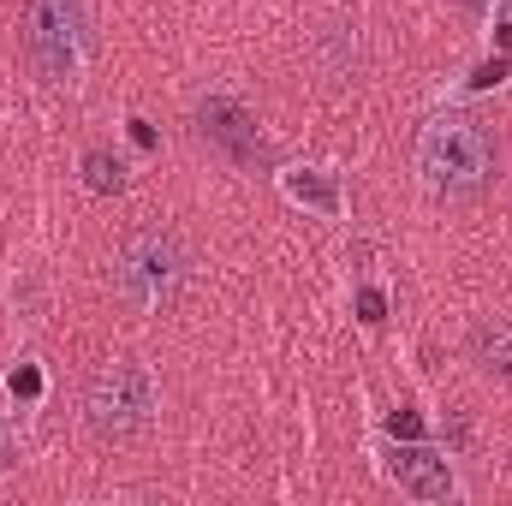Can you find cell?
<instances>
[{"label":"cell","mask_w":512,"mask_h":506,"mask_svg":"<svg viewBox=\"0 0 512 506\" xmlns=\"http://www.w3.org/2000/svg\"><path fill=\"white\" fill-rule=\"evenodd\" d=\"M84 0H24V60L42 84H66L84 60Z\"/></svg>","instance_id":"277c9868"},{"label":"cell","mask_w":512,"mask_h":506,"mask_svg":"<svg viewBox=\"0 0 512 506\" xmlns=\"http://www.w3.org/2000/svg\"><path fill=\"white\" fill-rule=\"evenodd\" d=\"M84 185L102 191V197H120V191H126V167H120L108 149H84Z\"/></svg>","instance_id":"9c48e42d"},{"label":"cell","mask_w":512,"mask_h":506,"mask_svg":"<svg viewBox=\"0 0 512 506\" xmlns=\"http://www.w3.org/2000/svg\"><path fill=\"white\" fill-rule=\"evenodd\" d=\"M149 411H155V381H149L143 364L114 358V364H102V370L90 376V387H84V423H90V435H102V441H131V435H143Z\"/></svg>","instance_id":"3957f363"},{"label":"cell","mask_w":512,"mask_h":506,"mask_svg":"<svg viewBox=\"0 0 512 506\" xmlns=\"http://www.w3.org/2000/svg\"><path fill=\"white\" fill-rule=\"evenodd\" d=\"M185 286V251L173 233H131L114 256V292L126 298L137 316H155L179 298Z\"/></svg>","instance_id":"7a4b0ae2"},{"label":"cell","mask_w":512,"mask_h":506,"mask_svg":"<svg viewBox=\"0 0 512 506\" xmlns=\"http://www.w3.org/2000/svg\"><path fill=\"white\" fill-rule=\"evenodd\" d=\"M387 471H393V483H399L405 495H417V501H453V495H459L453 465H447L435 447H423V441H393Z\"/></svg>","instance_id":"8992f818"},{"label":"cell","mask_w":512,"mask_h":506,"mask_svg":"<svg viewBox=\"0 0 512 506\" xmlns=\"http://www.w3.org/2000/svg\"><path fill=\"white\" fill-rule=\"evenodd\" d=\"M459 6H471V12H495V18H507L512 0H459Z\"/></svg>","instance_id":"5bb4252c"},{"label":"cell","mask_w":512,"mask_h":506,"mask_svg":"<svg viewBox=\"0 0 512 506\" xmlns=\"http://www.w3.org/2000/svg\"><path fill=\"white\" fill-rule=\"evenodd\" d=\"M358 316H364L370 328H376V322H382V316H387V298H382V292H376V286H364V292H358Z\"/></svg>","instance_id":"30bf717a"},{"label":"cell","mask_w":512,"mask_h":506,"mask_svg":"<svg viewBox=\"0 0 512 506\" xmlns=\"http://www.w3.org/2000/svg\"><path fill=\"white\" fill-rule=\"evenodd\" d=\"M489 167H495V143H489V131L477 126V120H465V114H441L417 137V173H423V185L435 197L477 191L489 179Z\"/></svg>","instance_id":"6da1fadb"},{"label":"cell","mask_w":512,"mask_h":506,"mask_svg":"<svg viewBox=\"0 0 512 506\" xmlns=\"http://www.w3.org/2000/svg\"><path fill=\"white\" fill-rule=\"evenodd\" d=\"M197 131H203V143L221 149L227 161H262V155H268L256 120L245 114V102H233V96H203V102H197Z\"/></svg>","instance_id":"5b68a950"},{"label":"cell","mask_w":512,"mask_h":506,"mask_svg":"<svg viewBox=\"0 0 512 506\" xmlns=\"http://www.w3.org/2000/svg\"><path fill=\"white\" fill-rule=\"evenodd\" d=\"M387 429H393V441H417V435H423V423H417V411H399V417H393Z\"/></svg>","instance_id":"4fadbf2b"},{"label":"cell","mask_w":512,"mask_h":506,"mask_svg":"<svg viewBox=\"0 0 512 506\" xmlns=\"http://www.w3.org/2000/svg\"><path fill=\"white\" fill-rule=\"evenodd\" d=\"M12 393H18V399H36V393H42V376H36L30 364H18V370H12Z\"/></svg>","instance_id":"7c38bea8"},{"label":"cell","mask_w":512,"mask_h":506,"mask_svg":"<svg viewBox=\"0 0 512 506\" xmlns=\"http://www.w3.org/2000/svg\"><path fill=\"white\" fill-rule=\"evenodd\" d=\"M495 42H501V48H512V12H507V18H495Z\"/></svg>","instance_id":"9a60e30c"},{"label":"cell","mask_w":512,"mask_h":506,"mask_svg":"<svg viewBox=\"0 0 512 506\" xmlns=\"http://www.w3.org/2000/svg\"><path fill=\"white\" fill-rule=\"evenodd\" d=\"M0 465H12V441H6V429H0Z\"/></svg>","instance_id":"2e32d148"},{"label":"cell","mask_w":512,"mask_h":506,"mask_svg":"<svg viewBox=\"0 0 512 506\" xmlns=\"http://www.w3.org/2000/svg\"><path fill=\"white\" fill-rule=\"evenodd\" d=\"M507 459H512V453H507Z\"/></svg>","instance_id":"e0dca14e"},{"label":"cell","mask_w":512,"mask_h":506,"mask_svg":"<svg viewBox=\"0 0 512 506\" xmlns=\"http://www.w3.org/2000/svg\"><path fill=\"white\" fill-rule=\"evenodd\" d=\"M471 358L483 364V376L512 381V322H477L471 328Z\"/></svg>","instance_id":"52a82bcc"},{"label":"cell","mask_w":512,"mask_h":506,"mask_svg":"<svg viewBox=\"0 0 512 506\" xmlns=\"http://www.w3.org/2000/svg\"><path fill=\"white\" fill-rule=\"evenodd\" d=\"M280 185H286V197H292V203L322 209V215H340V191H334V179H322V173H310V167H292Z\"/></svg>","instance_id":"ba28073f"},{"label":"cell","mask_w":512,"mask_h":506,"mask_svg":"<svg viewBox=\"0 0 512 506\" xmlns=\"http://www.w3.org/2000/svg\"><path fill=\"white\" fill-rule=\"evenodd\" d=\"M501 78H507V60H483V66L471 72V90H495Z\"/></svg>","instance_id":"8fae6325"}]
</instances>
